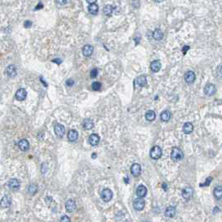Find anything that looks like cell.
<instances>
[{
	"label": "cell",
	"instance_id": "9a60e30c",
	"mask_svg": "<svg viewBox=\"0 0 222 222\" xmlns=\"http://www.w3.org/2000/svg\"><path fill=\"white\" fill-rule=\"evenodd\" d=\"M182 196L186 200H190L193 196V189L191 187H186L182 190Z\"/></svg>",
	"mask_w": 222,
	"mask_h": 222
},
{
	"label": "cell",
	"instance_id": "6da1fadb",
	"mask_svg": "<svg viewBox=\"0 0 222 222\" xmlns=\"http://www.w3.org/2000/svg\"><path fill=\"white\" fill-rule=\"evenodd\" d=\"M184 157V153L183 151L178 148V147H174L172 149V151L171 152V158L174 161H179L181 160H182Z\"/></svg>",
	"mask_w": 222,
	"mask_h": 222
},
{
	"label": "cell",
	"instance_id": "30bf717a",
	"mask_svg": "<svg viewBox=\"0 0 222 222\" xmlns=\"http://www.w3.org/2000/svg\"><path fill=\"white\" fill-rule=\"evenodd\" d=\"M12 198L9 195H5L1 200V207L2 208H8L11 206Z\"/></svg>",
	"mask_w": 222,
	"mask_h": 222
},
{
	"label": "cell",
	"instance_id": "52a82bcc",
	"mask_svg": "<svg viewBox=\"0 0 222 222\" xmlns=\"http://www.w3.org/2000/svg\"><path fill=\"white\" fill-rule=\"evenodd\" d=\"M54 132L58 137H63L66 132L65 127L62 124H56L54 127Z\"/></svg>",
	"mask_w": 222,
	"mask_h": 222
},
{
	"label": "cell",
	"instance_id": "60d3db41",
	"mask_svg": "<svg viewBox=\"0 0 222 222\" xmlns=\"http://www.w3.org/2000/svg\"><path fill=\"white\" fill-rule=\"evenodd\" d=\"M53 63H57V64H60L62 61H61L60 59H54V60H53Z\"/></svg>",
	"mask_w": 222,
	"mask_h": 222
},
{
	"label": "cell",
	"instance_id": "4316f807",
	"mask_svg": "<svg viewBox=\"0 0 222 222\" xmlns=\"http://www.w3.org/2000/svg\"><path fill=\"white\" fill-rule=\"evenodd\" d=\"M152 37H153V38L155 40H157V41H160V40H161L163 38V32L161 30V29H156L153 33H152Z\"/></svg>",
	"mask_w": 222,
	"mask_h": 222
},
{
	"label": "cell",
	"instance_id": "f35d334b",
	"mask_svg": "<svg viewBox=\"0 0 222 222\" xmlns=\"http://www.w3.org/2000/svg\"><path fill=\"white\" fill-rule=\"evenodd\" d=\"M211 179H212L211 177H209V179H207V180H206V184H202V185H200V186H206V185H209V184H210V182L211 181Z\"/></svg>",
	"mask_w": 222,
	"mask_h": 222
},
{
	"label": "cell",
	"instance_id": "5bb4252c",
	"mask_svg": "<svg viewBox=\"0 0 222 222\" xmlns=\"http://www.w3.org/2000/svg\"><path fill=\"white\" fill-rule=\"evenodd\" d=\"M8 187L13 190H18L19 187H20V182H19V181H18V179H15V178L11 179V180L8 182Z\"/></svg>",
	"mask_w": 222,
	"mask_h": 222
},
{
	"label": "cell",
	"instance_id": "d6a6232c",
	"mask_svg": "<svg viewBox=\"0 0 222 222\" xmlns=\"http://www.w3.org/2000/svg\"><path fill=\"white\" fill-rule=\"evenodd\" d=\"M97 74H98V70L96 68H93V69H92V71L90 72L91 78H96L97 76Z\"/></svg>",
	"mask_w": 222,
	"mask_h": 222
},
{
	"label": "cell",
	"instance_id": "8fae6325",
	"mask_svg": "<svg viewBox=\"0 0 222 222\" xmlns=\"http://www.w3.org/2000/svg\"><path fill=\"white\" fill-rule=\"evenodd\" d=\"M141 171H142V167L139 164L137 163H134L132 165L131 167V173L132 175H133L134 176H139L140 174H141Z\"/></svg>",
	"mask_w": 222,
	"mask_h": 222
},
{
	"label": "cell",
	"instance_id": "ba28073f",
	"mask_svg": "<svg viewBox=\"0 0 222 222\" xmlns=\"http://www.w3.org/2000/svg\"><path fill=\"white\" fill-rule=\"evenodd\" d=\"M185 81L188 84H192L196 81V74L192 71H188L185 74Z\"/></svg>",
	"mask_w": 222,
	"mask_h": 222
},
{
	"label": "cell",
	"instance_id": "44dd1931",
	"mask_svg": "<svg viewBox=\"0 0 222 222\" xmlns=\"http://www.w3.org/2000/svg\"><path fill=\"white\" fill-rule=\"evenodd\" d=\"M82 53L85 57H90L93 53V47L91 45H85L82 48Z\"/></svg>",
	"mask_w": 222,
	"mask_h": 222
},
{
	"label": "cell",
	"instance_id": "7c38bea8",
	"mask_svg": "<svg viewBox=\"0 0 222 222\" xmlns=\"http://www.w3.org/2000/svg\"><path fill=\"white\" fill-rule=\"evenodd\" d=\"M136 193V196H137L138 197H140V198H143V197H145V196H146L147 189H146V187L145 186L141 185V186H139L137 187Z\"/></svg>",
	"mask_w": 222,
	"mask_h": 222
},
{
	"label": "cell",
	"instance_id": "d4e9b609",
	"mask_svg": "<svg viewBox=\"0 0 222 222\" xmlns=\"http://www.w3.org/2000/svg\"><path fill=\"white\" fill-rule=\"evenodd\" d=\"M160 117H161V120L162 121L167 122V121H169L170 119H171V112H170V111L166 110V111H163L161 113Z\"/></svg>",
	"mask_w": 222,
	"mask_h": 222
},
{
	"label": "cell",
	"instance_id": "ab89813d",
	"mask_svg": "<svg viewBox=\"0 0 222 222\" xmlns=\"http://www.w3.org/2000/svg\"><path fill=\"white\" fill-rule=\"evenodd\" d=\"M189 48H189L188 46H185L184 48H183V53H184V54H186V52L187 50H189Z\"/></svg>",
	"mask_w": 222,
	"mask_h": 222
},
{
	"label": "cell",
	"instance_id": "f546056e",
	"mask_svg": "<svg viewBox=\"0 0 222 222\" xmlns=\"http://www.w3.org/2000/svg\"><path fill=\"white\" fill-rule=\"evenodd\" d=\"M113 7L111 6V5H109V4H107V5H105L104 6V8H103V13L106 14V15H108V16H110L111 15V13H113Z\"/></svg>",
	"mask_w": 222,
	"mask_h": 222
},
{
	"label": "cell",
	"instance_id": "1f68e13d",
	"mask_svg": "<svg viewBox=\"0 0 222 222\" xmlns=\"http://www.w3.org/2000/svg\"><path fill=\"white\" fill-rule=\"evenodd\" d=\"M101 87H102V84H101L99 82H94L92 84V89L93 91H96V92L99 91V90L101 89Z\"/></svg>",
	"mask_w": 222,
	"mask_h": 222
},
{
	"label": "cell",
	"instance_id": "ac0fdd59",
	"mask_svg": "<svg viewBox=\"0 0 222 222\" xmlns=\"http://www.w3.org/2000/svg\"><path fill=\"white\" fill-rule=\"evenodd\" d=\"M175 213H176V210H175V207H174V206H168L165 211V215L167 217H169V218L174 217L175 215Z\"/></svg>",
	"mask_w": 222,
	"mask_h": 222
},
{
	"label": "cell",
	"instance_id": "f6af8a7d",
	"mask_svg": "<svg viewBox=\"0 0 222 222\" xmlns=\"http://www.w3.org/2000/svg\"><path fill=\"white\" fill-rule=\"evenodd\" d=\"M162 1H164V0H156V2H157V3H161Z\"/></svg>",
	"mask_w": 222,
	"mask_h": 222
},
{
	"label": "cell",
	"instance_id": "7bdbcfd3",
	"mask_svg": "<svg viewBox=\"0 0 222 222\" xmlns=\"http://www.w3.org/2000/svg\"><path fill=\"white\" fill-rule=\"evenodd\" d=\"M162 186H163V188H164V190H167V185H166V184H165V183H164V184H163V185H162Z\"/></svg>",
	"mask_w": 222,
	"mask_h": 222
},
{
	"label": "cell",
	"instance_id": "83f0119b",
	"mask_svg": "<svg viewBox=\"0 0 222 222\" xmlns=\"http://www.w3.org/2000/svg\"><path fill=\"white\" fill-rule=\"evenodd\" d=\"M214 196L216 200H221L222 199V186H218L215 188Z\"/></svg>",
	"mask_w": 222,
	"mask_h": 222
},
{
	"label": "cell",
	"instance_id": "d6986e66",
	"mask_svg": "<svg viewBox=\"0 0 222 222\" xmlns=\"http://www.w3.org/2000/svg\"><path fill=\"white\" fill-rule=\"evenodd\" d=\"M182 130L185 134H190L194 130V126L191 122H186L183 126Z\"/></svg>",
	"mask_w": 222,
	"mask_h": 222
},
{
	"label": "cell",
	"instance_id": "e0dca14e",
	"mask_svg": "<svg viewBox=\"0 0 222 222\" xmlns=\"http://www.w3.org/2000/svg\"><path fill=\"white\" fill-rule=\"evenodd\" d=\"M88 142H89L91 146H95L96 145H98V143L100 142V136L97 135V134H92V135L89 136Z\"/></svg>",
	"mask_w": 222,
	"mask_h": 222
},
{
	"label": "cell",
	"instance_id": "4dcf8cb0",
	"mask_svg": "<svg viewBox=\"0 0 222 222\" xmlns=\"http://www.w3.org/2000/svg\"><path fill=\"white\" fill-rule=\"evenodd\" d=\"M28 193L30 194V195H35L36 193H37V191H38V186L35 185V184H31L29 186H28Z\"/></svg>",
	"mask_w": 222,
	"mask_h": 222
},
{
	"label": "cell",
	"instance_id": "4fadbf2b",
	"mask_svg": "<svg viewBox=\"0 0 222 222\" xmlns=\"http://www.w3.org/2000/svg\"><path fill=\"white\" fill-rule=\"evenodd\" d=\"M65 208H66V211H68V212H72V211H74L77 209L76 202H75L73 200H68L66 202Z\"/></svg>",
	"mask_w": 222,
	"mask_h": 222
},
{
	"label": "cell",
	"instance_id": "ee69618b",
	"mask_svg": "<svg viewBox=\"0 0 222 222\" xmlns=\"http://www.w3.org/2000/svg\"><path fill=\"white\" fill-rule=\"evenodd\" d=\"M96 154L94 153V154H92V158H96Z\"/></svg>",
	"mask_w": 222,
	"mask_h": 222
},
{
	"label": "cell",
	"instance_id": "2e32d148",
	"mask_svg": "<svg viewBox=\"0 0 222 222\" xmlns=\"http://www.w3.org/2000/svg\"><path fill=\"white\" fill-rule=\"evenodd\" d=\"M67 138L71 142H76L78 139V132L76 130H70L67 133Z\"/></svg>",
	"mask_w": 222,
	"mask_h": 222
},
{
	"label": "cell",
	"instance_id": "f1b7e54d",
	"mask_svg": "<svg viewBox=\"0 0 222 222\" xmlns=\"http://www.w3.org/2000/svg\"><path fill=\"white\" fill-rule=\"evenodd\" d=\"M88 12L91 14H96L98 12V6L96 3H91L88 6Z\"/></svg>",
	"mask_w": 222,
	"mask_h": 222
},
{
	"label": "cell",
	"instance_id": "603a6c76",
	"mask_svg": "<svg viewBox=\"0 0 222 222\" xmlns=\"http://www.w3.org/2000/svg\"><path fill=\"white\" fill-rule=\"evenodd\" d=\"M18 146H19V148H20L21 151H28V150L29 149V142H28L26 139H23V140L19 141V142H18Z\"/></svg>",
	"mask_w": 222,
	"mask_h": 222
},
{
	"label": "cell",
	"instance_id": "8992f818",
	"mask_svg": "<svg viewBox=\"0 0 222 222\" xmlns=\"http://www.w3.org/2000/svg\"><path fill=\"white\" fill-rule=\"evenodd\" d=\"M133 207L136 211H142L145 207V200L142 198L138 197L133 201Z\"/></svg>",
	"mask_w": 222,
	"mask_h": 222
},
{
	"label": "cell",
	"instance_id": "7402d4cb",
	"mask_svg": "<svg viewBox=\"0 0 222 222\" xmlns=\"http://www.w3.org/2000/svg\"><path fill=\"white\" fill-rule=\"evenodd\" d=\"M82 127H83V128H84L85 130H91V129H92L93 127H94V122H93V121L92 119L87 118V119H85L83 121V122H82Z\"/></svg>",
	"mask_w": 222,
	"mask_h": 222
},
{
	"label": "cell",
	"instance_id": "74e56055",
	"mask_svg": "<svg viewBox=\"0 0 222 222\" xmlns=\"http://www.w3.org/2000/svg\"><path fill=\"white\" fill-rule=\"evenodd\" d=\"M61 221H70V218H68L67 215H64L61 218Z\"/></svg>",
	"mask_w": 222,
	"mask_h": 222
},
{
	"label": "cell",
	"instance_id": "9c48e42d",
	"mask_svg": "<svg viewBox=\"0 0 222 222\" xmlns=\"http://www.w3.org/2000/svg\"><path fill=\"white\" fill-rule=\"evenodd\" d=\"M27 95H28L27 91L24 88H20L16 92L15 97L18 101H24L27 97Z\"/></svg>",
	"mask_w": 222,
	"mask_h": 222
},
{
	"label": "cell",
	"instance_id": "836d02e7",
	"mask_svg": "<svg viewBox=\"0 0 222 222\" xmlns=\"http://www.w3.org/2000/svg\"><path fill=\"white\" fill-rule=\"evenodd\" d=\"M216 72H217V75H218L220 78H222V64L221 65H220V66L217 67Z\"/></svg>",
	"mask_w": 222,
	"mask_h": 222
},
{
	"label": "cell",
	"instance_id": "277c9868",
	"mask_svg": "<svg viewBox=\"0 0 222 222\" xmlns=\"http://www.w3.org/2000/svg\"><path fill=\"white\" fill-rule=\"evenodd\" d=\"M215 91H216V87L212 83H207L204 87V92L208 96H211L214 95L215 93Z\"/></svg>",
	"mask_w": 222,
	"mask_h": 222
},
{
	"label": "cell",
	"instance_id": "ffe728a7",
	"mask_svg": "<svg viewBox=\"0 0 222 222\" xmlns=\"http://www.w3.org/2000/svg\"><path fill=\"white\" fill-rule=\"evenodd\" d=\"M6 72L9 78H14L17 75V70L15 66L13 65H9L6 68Z\"/></svg>",
	"mask_w": 222,
	"mask_h": 222
},
{
	"label": "cell",
	"instance_id": "5b68a950",
	"mask_svg": "<svg viewBox=\"0 0 222 222\" xmlns=\"http://www.w3.org/2000/svg\"><path fill=\"white\" fill-rule=\"evenodd\" d=\"M146 83H147V79H146V77L144 76V75H142V76L136 78L135 81H134V85H135V87H136V86L140 87H145V86L146 85Z\"/></svg>",
	"mask_w": 222,
	"mask_h": 222
},
{
	"label": "cell",
	"instance_id": "d590c367",
	"mask_svg": "<svg viewBox=\"0 0 222 222\" xmlns=\"http://www.w3.org/2000/svg\"><path fill=\"white\" fill-rule=\"evenodd\" d=\"M32 23L30 20H27V21L24 22V25L25 28H31V27H32Z\"/></svg>",
	"mask_w": 222,
	"mask_h": 222
},
{
	"label": "cell",
	"instance_id": "484cf974",
	"mask_svg": "<svg viewBox=\"0 0 222 222\" xmlns=\"http://www.w3.org/2000/svg\"><path fill=\"white\" fill-rule=\"evenodd\" d=\"M156 117H157L156 112L154 111H152V110L147 111H146V115H145L146 119V121H153L154 120L156 119Z\"/></svg>",
	"mask_w": 222,
	"mask_h": 222
},
{
	"label": "cell",
	"instance_id": "8d00e7d4",
	"mask_svg": "<svg viewBox=\"0 0 222 222\" xmlns=\"http://www.w3.org/2000/svg\"><path fill=\"white\" fill-rule=\"evenodd\" d=\"M66 85L67 86V87H72V86H73L74 85V81L72 79H68L66 81Z\"/></svg>",
	"mask_w": 222,
	"mask_h": 222
},
{
	"label": "cell",
	"instance_id": "e575fe53",
	"mask_svg": "<svg viewBox=\"0 0 222 222\" xmlns=\"http://www.w3.org/2000/svg\"><path fill=\"white\" fill-rule=\"evenodd\" d=\"M56 2L58 3V4H61V5H64V4H67L70 2V0H56Z\"/></svg>",
	"mask_w": 222,
	"mask_h": 222
},
{
	"label": "cell",
	"instance_id": "7a4b0ae2",
	"mask_svg": "<svg viewBox=\"0 0 222 222\" xmlns=\"http://www.w3.org/2000/svg\"><path fill=\"white\" fill-rule=\"evenodd\" d=\"M162 156V150L158 146H155L151 149L150 151V157L153 160H158Z\"/></svg>",
	"mask_w": 222,
	"mask_h": 222
},
{
	"label": "cell",
	"instance_id": "cb8c5ba5",
	"mask_svg": "<svg viewBox=\"0 0 222 222\" xmlns=\"http://www.w3.org/2000/svg\"><path fill=\"white\" fill-rule=\"evenodd\" d=\"M161 67V63L160 60H155L151 63V69L153 72H159Z\"/></svg>",
	"mask_w": 222,
	"mask_h": 222
},
{
	"label": "cell",
	"instance_id": "b9f144b4",
	"mask_svg": "<svg viewBox=\"0 0 222 222\" xmlns=\"http://www.w3.org/2000/svg\"><path fill=\"white\" fill-rule=\"evenodd\" d=\"M96 1V0H87V2L89 4H91V3H95Z\"/></svg>",
	"mask_w": 222,
	"mask_h": 222
},
{
	"label": "cell",
	"instance_id": "3957f363",
	"mask_svg": "<svg viewBox=\"0 0 222 222\" xmlns=\"http://www.w3.org/2000/svg\"><path fill=\"white\" fill-rule=\"evenodd\" d=\"M112 196H113V193L108 188L103 189L101 191V198L103 199V200L104 202H109L112 199Z\"/></svg>",
	"mask_w": 222,
	"mask_h": 222
}]
</instances>
